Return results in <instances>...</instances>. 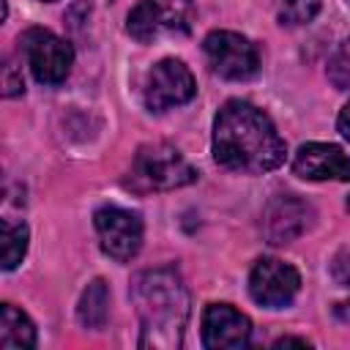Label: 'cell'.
<instances>
[{
    "instance_id": "cell-21",
    "label": "cell",
    "mask_w": 350,
    "mask_h": 350,
    "mask_svg": "<svg viewBox=\"0 0 350 350\" xmlns=\"http://www.w3.org/2000/svg\"><path fill=\"white\" fill-rule=\"evenodd\" d=\"M347 211H350V197H347Z\"/></svg>"
},
{
    "instance_id": "cell-13",
    "label": "cell",
    "mask_w": 350,
    "mask_h": 350,
    "mask_svg": "<svg viewBox=\"0 0 350 350\" xmlns=\"http://www.w3.org/2000/svg\"><path fill=\"white\" fill-rule=\"evenodd\" d=\"M36 345V328L30 317L16 309L14 304H3L0 309V347L5 350H22Z\"/></svg>"
},
{
    "instance_id": "cell-2",
    "label": "cell",
    "mask_w": 350,
    "mask_h": 350,
    "mask_svg": "<svg viewBox=\"0 0 350 350\" xmlns=\"http://www.w3.org/2000/svg\"><path fill=\"white\" fill-rule=\"evenodd\" d=\"M131 301L139 314V347H178L189 320V293L175 268L142 271L131 282Z\"/></svg>"
},
{
    "instance_id": "cell-18",
    "label": "cell",
    "mask_w": 350,
    "mask_h": 350,
    "mask_svg": "<svg viewBox=\"0 0 350 350\" xmlns=\"http://www.w3.org/2000/svg\"><path fill=\"white\" fill-rule=\"evenodd\" d=\"M334 271V279L342 284V287H350V254H339L331 265Z\"/></svg>"
},
{
    "instance_id": "cell-6",
    "label": "cell",
    "mask_w": 350,
    "mask_h": 350,
    "mask_svg": "<svg viewBox=\"0 0 350 350\" xmlns=\"http://www.w3.org/2000/svg\"><path fill=\"white\" fill-rule=\"evenodd\" d=\"M211 68L224 79H252L260 68L257 46L232 30H213L202 41Z\"/></svg>"
},
{
    "instance_id": "cell-11",
    "label": "cell",
    "mask_w": 350,
    "mask_h": 350,
    "mask_svg": "<svg viewBox=\"0 0 350 350\" xmlns=\"http://www.w3.org/2000/svg\"><path fill=\"white\" fill-rule=\"evenodd\" d=\"M312 219H314V211L309 202H304L295 194H279L268 202L262 213V232L271 243L282 246L295 241L301 232H306Z\"/></svg>"
},
{
    "instance_id": "cell-5",
    "label": "cell",
    "mask_w": 350,
    "mask_h": 350,
    "mask_svg": "<svg viewBox=\"0 0 350 350\" xmlns=\"http://www.w3.org/2000/svg\"><path fill=\"white\" fill-rule=\"evenodd\" d=\"M19 44L25 49L33 77L41 85H60L68 77L71 63H74V52H71L68 41H63L52 30L33 27L19 38Z\"/></svg>"
},
{
    "instance_id": "cell-1",
    "label": "cell",
    "mask_w": 350,
    "mask_h": 350,
    "mask_svg": "<svg viewBox=\"0 0 350 350\" xmlns=\"http://www.w3.org/2000/svg\"><path fill=\"white\" fill-rule=\"evenodd\" d=\"M284 139L271 118L249 101H227L213 120V159L219 167L246 175L276 170L284 161Z\"/></svg>"
},
{
    "instance_id": "cell-14",
    "label": "cell",
    "mask_w": 350,
    "mask_h": 350,
    "mask_svg": "<svg viewBox=\"0 0 350 350\" xmlns=\"http://www.w3.org/2000/svg\"><path fill=\"white\" fill-rule=\"evenodd\" d=\"M77 314H79V323L85 328H104L107 317H109V290L101 279H93L85 290H82V298H79V306H77Z\"/></svg>"
},
{
    "instance_id": "cell-3",
    "label": "cell",
    "mask_w": 350,
    "mask_h": 350,
    "mask_svg": "<svg viewBox=\"0 0 350 350\" xmlns=\"http://www.w3.org/2000/svg\"><path fill=\"white\" fill-rule=\"evenodd\" d=\"M194 178V167L167 142L142 145L131 161V186L139 191H170L191 183Z\"/></svg>"
},
{
    "instance_id": "cell-10",
    "label": "cell",
    "mask_w": 350,
    "mask_h": 350,
    "mask_svg": "<svg viewBox=\"0 0 350 350\" xmlns=\"http://www.w3.org/2000/svg\"><path fill=\"white\" fill-rule=\"evenodd\" d=\"M252 339V323L230 304H208L202 312V345L211 350H238Z\"/></svg>"
},
{
    "instance_id": "cell-20",
    "label": "cell",
    "mask_w": 350,
    "mask_h": 350,
    "mask_svg": "<svg viewBox=\"0 0 350 350\" xmlns=\"http://www.w3.org/2000/svg\"><path fill=\"white\" fill-rule=\"evenodd\" d=\"M290 345L309 347V342H306V339H295V336H282V339H276V345H273V347H290Z\"/></svg>"
},
{
    "instance_id": "cell-16",
    "label": "cell",
    "mask_w": 350,
    "mask_h": 350,
    "mask_svg": "<svg viewBox=\"0 0 350 350\" xmlns=\"http://www.w3.org/2000/svg\"><path fill=\"white\" fill-rule=\"evenodd\" d=\"M317 11H320V0H282L279 22L287 25V27L306 25L317 16Z\"/></svg>"
},
{
    "instance_id": "cell-9",
    "label": "cell",
    "mask_w": 350,
    "mask_h": 350,
    "mask_svg": "<svg viewBox=\"0 0 350 350\" xmlns=\"http://www.w3.org/2000/svg\"><path fill=\"white\" fill-rule=\"evenodd\" d=\"M197 93L191 71L180 60H161L148 71L145 79V104L150 112H164L170 107L191 101Z\"/></svg>"
},
{
    "instance_id": "cell-15",
    "label": "cell",
    "mask_w": 350,
    "mask_h": 350,
    "mask_svg": "<svg viewBox=\"0 0 350 350\" xmlns=\"http://www.w3.org/2000/svg\"><path fill=\"white\" fill-rule=\"evenodd\" d=\"M27 252V227L22 221L3 219V268L14 271Z\"/></svg>"
},
{
    "instance_id": "cell-7",
    "label": "cell",
    "mask_w": 350,
    "mask_h": 350,
    "mask_svg": "<svg viewBox=\"0 0 350 350\" xmlns=\"http://www.w3.org/2000/svg\"><path fill=\"white\" fill-rule=\"evenodd\" d=\"M93 224H96V232H98L101 252L107 257H112L118 262H126L139 252V246H142V221H139L137 213L109 205V208L96 211Z\"/></svg>"
},
{
    "instance_id": "cell-4",
    "label": "cell",
    "mask_w": 350,
    "mask_h": 350,
    "mask_svg": "<svg viewBox=\"0 0 350 350\" xmlns=\"http://www.w3.org/2000/svg\"><path fill=\"white\" fill-rule=\"evenodd\" d=\"M194 3L191 0H139L131 14L126 30L131 38L148 44L164 36H186L194 25Z\"/></svg>"
},
{
    "instance_id": "cell-12",
    "label": "cell",
    "mask_w": 350,
    "mask_h": 350,
    "mask_svg": "<svg viewBox=\"0 0 350 350\" xmlns=\"http://www.w3.org/2000/svg\"><path fill=\"white\" fill-rule=\"evenodd\" d=\"M293 172L304 180H350V153L328 142H306L293 159Z\"/></svg>"
},
{
    "instance_id": "cell-8",
    "label": "cell",
    "mask_w": 350,
    "mask_h": 350,
    "mask_svg": "<svg viewBox=\"0 0 350 350\" xmlns=\"http://www.w3.org/2000/svg\"><path fill=\"white\" fill-rule=\"evenodd\" d=\"M298 290H301V276L284 260L262 257L254 262V268L249 273V295L260 306L282 309L295 298Z\"/></svg>"
},
{
    "instance_id": "cell-19",
    "label": "cell",
    "mask_w": 350,
    "mask_h": 350,
    "mask_svg": "<svg viewBox=\"0 0 350 350\" xmlns=\"http://www.w3.org/2000/svg\"><path fill=\"white\" fill-rule=\"evenodd\" d=\"M336 129H339V134L350 142V101L342 107V112H339V118H336Z\"/></svg>"
},
{
    "instance_id": "cell-17",
    "label": "cell",
    "mask_w": 350,
    "mask_h": 350,
    "mask_svg": "<svg viewBox=\"0 0 350 350\" xmlns=\"http://www.w3.org/2000/svg\"><path fill=\"white\" fill-rule=\"evenodd\" d=\"M328 79L339 88V90H345V88H350V36L339 44V49L331 55V60H328Z\"/></svg>"
}]
</instances>
